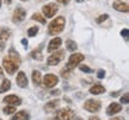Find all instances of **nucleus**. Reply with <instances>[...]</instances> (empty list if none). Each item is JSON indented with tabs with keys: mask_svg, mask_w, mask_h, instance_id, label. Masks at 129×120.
Instances as JSON below:
<instances>
[{
	"mask_svg": "<svg viewBox=\"0 0 129 120\" xmlns=\"http://www.w3.org/2000/svg\"><path fill=\"white\" fill-rule=\"evenodd\" d=\"M20 57L19 54L16 52L14 49H11L9 51V56L5 57L3 60V65H4V69L9 73L10 75H13L17 70H18L19 65H20Z\"/></svg>",
	"mask_w": 129,
	"mask_h": 120,
	"instance_id": "nucleus-1",
	"label": "nucleus"
},
{
	"mask_svg": "<svg viewBox=\"0 0 129 120\" xmlns=\"http://www.w3.org/2000/svg\"><path fill=\"white\" fill-rule=\"evenodd\" d=\"M64 25H66V19L64 17H56V19H54L49 26H48V32L50 36H56L60 32H62L64 29Z\"/></svg>",
	"mask_w": 129,
	"mask_h": 120,
	"instance_id": "nucleus-2",
	"label": "nucleus"
},
{
	"mask_svg": "<svg viewBox=\"0 0 129 120\" xmlns=\"http://www.w3.org/2000/svg\"><path fill=\"white\" fill-rule=\"evenodd\" d=\"M85 60V56L83 55V54H73V55H71V57H69L68 60V63L66 64V68H64V70H67V71H72V70L77 67V65L80 63V62H83V61Z\"/></svg>",
	"mask_w": 129,
	"mask_h": 120,
	"instance_id": "nucleus-3",
	"label": "nucleus"
},
{
	"mask_svg": "<svg viewBox=\"0 0 129 120\" xmlns=\"http://www.w3.org/2000/svg\"><path fill=\"white\" fill-rule=\"evenodd\" d=\"M74 118V112L71 108H62L56 112L54 120H72Z\"/></svg>",
	"mask_w": 129,
	"mask_h": 120,
	"instance_id": "nucleus-4",
	"label": "nucleus"
},
{
	"mask_svg": "<svg viewBox=\"0 0 129 120\" xmlns=\"http://www.w3.org/2000/svg\"><path fill=\"white\" fill-rule=\"evenodd\" d=\"M102 107V103L101 101H98V100H93V99H90L87 101L85 102V105H84V108L86 109V111L91 112V113H96L101 109Z\"/></svg>",
	"mask_w": 129,
	"mask_h": 120,
	"instance_id": "nucleus-5",
	"label": "nucleus"
},
{
	"mask_svg": "<svg viewBox=\"0 0 129 120\" xmlns=\"http://www.w3.org/2000/svg\"><path fill=\"white\" fill-rule=\"evenodd\" d=\"M57 11H59V7H57L56 4H48V5H44V6L42 7V12L44 14V17H47V18L54 17Z\"/></svg>",
	"mask_w": 129,
	"mask_h": 120,
	"instance_id": "nucleus-6",
	"label": "nucleus"
},
{
	"mask_svg": "<svg viewBox=\"0 0 129 120\" xmlns=\"http://www.w3.org/2000/svg\"><path fill=\"white\" fill-rule=\"evenodd\" d=\"M63 57H64V50L55 51L53 55L49 56V58H48V64H49V65L59 64L61 61L63 60Z\"/></svg>",
	"mask_w": 129,
	"mask_h": 120,
	"instance_id": "nucleus-7",
	"label": "nucleus"
},
{
	"mask_svg": "<svg viewBox=\"0 0 129 120\" xmlns=\"http://www.w3.org/2000/svg\"><path fill=\"white\" fill-rule=\"evenodd\" d=\"M26 17V11L23 9V7H17L13 12V17H12V20H13L14 24H19L22 23Z\"/></svg>",
	"mask_w": 129,
	"mask_h": 120,
	"instance_id": "nucleus-8",
	"label": "nucleus"
},
{
	"mask_svg": "<svg viewBox=\"0 0 129 120\" xmlns=\"http://www.w3.org/2000/svg\"><path fill=\"white\" fill-rule=\"evenodd\" d=\"M57 82H59V77L54 74H47L44 76V79H43V84L47 88L55 87L56 84H57Z\"/></svg>",
	"mask_w": 129,
	"mask_h": 120,
	"instance_id": "nucleus-9",
	"label": "nucleus"
},
{
	"mask_svg": "<svg viewBox=\"0 0 129 120\" xmlns=\"http://www.w3.org/2000/svg\"><path fill=\"white\" fill-rule=\"evenodd\" d=\"M16 81H17V84L18 87L20 88H26L28 87V77L24 71H19L17 77H16Z\"/></svg>",
	"mask_w": 129,
	"mask_h": 120,
	"instance_id": "nucleus-10",
	"label": "nucleus"
},
{
	"mask_svg": "<svg viewBox=\"0 0 129 120\" xmlns=\"http://www.w3.org/2000/svg\"><path fill=\"white\" fill-rule=\"evenodd\" d=\"M122 111V106L117 102H112L111 105H109V107L106 108V114L108 115H114V114H117Z\"/></svg>",
	"mask_w": 129,
	"mask_h": 120,
	"instance_id": "nucleus-11",
	"label": "nucleus"
},
{
	"mask_svg": "<svg viewBox=\"0 0 129 120\" xmlns=\"http://www.w3.org/2000/svg\"><path fill=\"white\" fill-rule=\"evenodd\" d=\"M3 101L7 105H11V106H17V105L22 103V99L18 97L17 95H9V96H5Z\"/></svg>",
	"mask_w": 129,
	"mask_h": 120,
	"instance_id": "nucleus-12",
	"label": "nucleus"
},
{
	"mask_svg": "<svg viewBox=\"0 0 129 120\" xmlns=\"http://www.w3.org/2000/svg\"><path fill=\"white\" fill-rule=\"evenodd\" d=\"M112 6H114V9H115L116 11H118V12H128L129 11L128 4H127V3H123L122 0H116V1H114Z\"/></svg>",
	"mask_w": 129,
	"mask_h": 120,
	"instance_id": "nucleus-13",
	"label": "nucleus"
},
{
	"mask_svg": "<svg viewBox=\"0 0 129 120\" xmlns=\"http://www.w3.org/2000/svg\"><path fill=\"white\" fill-rule=\"evenodd\" d=\"M61 43H62V41H61V38L59 37H55L53 38L50 41V43H49V45H48V51L49 52H53V51H56L59 48H60Z\"/></svg>",
	"mask_w": 129,
	"mask_h": 120,
	"instance_id": "nucleus-14",
	"label": "nucleus"
},
{
	"mask_svg": "<svg viewBox=\"0 0 129 120\" xmlns=\"http://www.w3.org/2000/svg\"><path fill=\"white\" fill-rule=\"evenodd\" d=\"M59 105H60L59 100H53L50 102H47V105H44V111L47 113H51V112H54L59 107Z\"/></svg>",
	"mask_w": 129,
	"mask_h": 120,
	"instance_id": "nucleus-15",
	"label": "nucleus"
},
{
	"mask_svg": "<svg viewBox=\"0 0 129 120\" xmlns=\"http://www.w3.org/2000/svg\"><path fill=\"white\" fill-rule=\"evenodd\" d=\"M104 92H105V88L99 83H97L90 88V94H93V95H99V94H103Z\"/></svg>",
	"mask_w": 129,
	"mask_h": 120,
	"instance_id": "nucleus-16",
	"label": "nucleus"
},
{
	"mask_svg": "<svg viewBox=\"0 0 129 120\" xmlns=\"http://www.w3.org/2000/svg\"><path fill=\"white\" fill-rule=\"evenodd\" d=\"M30 119V114L26 111H19L17 114H14L11 120H29Z\"/></svg>",
	"mask_w": 129,
	"mask_h": 120,
	"instance_id": "nucleus-17",
	"label": "nucleus"
},
{
	"mask_svg": "<svg viewBox=\"0 0 129 120\" xmlns=\"http://www.w3.org/2000/svg\"><path fill=\"white\" fill-rule=\"evenodd\" d=\"M42 49H43V45H40L38 46V49H35L34 51H31V57L34 60L36 61H42L43 60V56H42Z\"/></svg>",
	"mask_w": 129,
	"mask_h": 120,
	"instance_id": "nucleus-18",
	"label": "nucleus"
},
{
	"mask_svg": "<svg viewBox=\"0 0 129 120\" xmlns=\"http://www.w3.org/2000/svg\"><path fill=\"white\" fill-rule=\"evenodd\" d=\"M11 36V31L6 28H0V41H6Z\"/></svg>",
	"mask_w": 129,
	"mask_h": 120,
	"instance_id": "nucleus-19",
	"label": "nucleus"
},
{
	"mask_svg": "<svg viewBox=\"0 0 129 120\" xmlns=\"http://www.w3.org/2000/svg\"><path fill=\"white\" fill-rule=\"evenodd\" d=\"M32 81H34V83H35L36 86L41 84L42 75H41V73H40L38 70H34V71H32Z\"/></svg>",
	"mask_w": 129,
	"mask_h": 120,
	"instance_id": "nucleus-20",
	"label": "nucleus"
},
{
	"mask_svg": "<svg viewBox=\"0 0 129 120\" xmlns=\"http://www.w3.org/2000/svg\"><path fill=\"white\" fill-rule=\"evenodd\" d=\"M11 89V82H10L7 79H4L3 80V83L0 86V93H5Z\"/></svg>",
	"mask_w": 129,
	"mask_h": 120,
	"instance_id": "nucleus-21",
	"label": "nucleus"
},
{
	"mask_svg": "<svg viewBox=\"0 0 129 120\" xmlns=\"http://www.w3.org/2000/svg\"><path fill=\"white\" fill-rule=\"evenodd\" d=\"M66 49L68 51H75L77 49H78V45H77V43L74 41H72V39H68V41H66Z\"/></svg>",
	"mask_w": 129,
	"mask_h": 120,
	"instance_id": "nucleus-22",
	"label": "nucleus"
},
{
	"mask_svg": "<svg viewBox=\"0 0 129 120\" xmlns=\"http://www.w3.org/2000/svg\"><path fill=\"white\" fill-rule=\"evenodd\" d=\"M31 18H32V20H36V22H38V23L46 24V18H44L43 16H41L40 13H34Z\"/></svg>",
	"mask_w": 129,
	"mask_h": 120,
	"instance_id": "nucleus-23",
	"label": "nucleus"
},
{
	"mask_svg": "<svg viewBox=\"0 0 129 120\" xmlns=\"http://www.w3.org/2000/svg\"><path fill=\"white\" fill-rule=\"evenodd\" d=\"M3 112H4V114H6V115H9V114H12V113H14V112H16V107H14V106H11V105H9V106L4 107Z\"/></svg>",
	"mask_w": 129,
	"mask_h": 120,
	"instance_id": "nucleus-24",
	"label": "nucleus"
},
{
	"mask_svg": "<svg viewBox=\"0 0 129 120\" xmlns=\"http://www.w3.org/2000/svg\"><path fill=\"white\" fill-rule=\"evenodd\" d=\"M37 32H38V28L37 26H32V28H30L28 30V36H30V37H35L37 35Z\"/></svg>",
	"mask_w": 129,
	"mask_h": 120,
	"instance_id": "nucleus-25",
	"label": "nucleus"
},
{
	"mask_svg": "<svg viewBox=\"0 0 129 120\" xmlns=\"http://www.w3.org/2000/svg\"><path fill=\"white\" fill-rule=\"evenodd\" d=\"M108 18H109V16H108V14H102V16H99V17L96 19V22L98 24H101V23H103V22H105Z\"/></svg>",
	"mask_w": 129,
	"mask_h": 120,
	"instance_id": "nucleus-26",
	"label": "nucleus"
},
{
	"mask_svg": "<svg viewBox=\"0 0 129 120\" xmlns=\"http://www.w3.org/2000/svg\"><path fill=\"white\" fill-rule=\"evenodd\" d=\"M121 102H122V103H124V105H127V103L129 102V94L128 93H125L124 95L121 97Z\"/></svg>",
	"mask_w": 129,
	"mask_h": 120,
	"instance_id": "nucleus-27",
	"label": "nucleus"
},
{
	"mask_svg": "<svg viewBox=\"0 0 129 120\" xmlns=\"http://www.w3.org/2000/svg\"><path fill=\"white\" fill-rule=\"evenodd\" d=\"M79 68H80V70H81V71H85V73H92V69H91V68H88L87 65L81 64Z\"/></svg>",
	"mask_w": 129,
	"mask_h": 120,
	"instance_id": "nucleus-28",
	"label": "nucleus"
},
{
	"mask_svg": "<svg viewBox=\"0 0 129 120\" xmlns=\"http://www.w3.org/2000/svg\"><path fill=\"white\" fill-rule=\"evenodd\" d=\"M104 76H105V71H104L103 69L98 70V73H97V77H98V79H104Z\"/></svg>",
	"mask_w": 129,
	"mask_h": 120,
	"instance_id": "nucleus-29",
	"label": "nucleus"
},
{
	"mask_svg": "<svg viewBox=\"0 0 129 120\" xmlns=\"http://www.w3.org/2000/svg\"><path fill=\"white\" fill-rule=\"evenodd\" d=\"M121 35H122V37H124L125 39H128V29H123V30L121 31Z\"/></svg>",
	"mask_w": 129,
	"mask_h": 120,
	"instance_id": "nucleus-30",
	"label": "nucleus"
},
{
	"mask_svg": "<svg viewBox=\"0 0 129 120\" xmlns=\"http://www.w3.org/2000/svg\"><path fill=\"white\" fill-rule=\"evenodd\" d=\"M4 49H5V43L3 41H0V52L4 51Z\"/></svg>",
	"mask_w": 129,
	"mask_h": 120,
	"instance_id": "nucleus-31",
	"label": "nucleus"
},
{
	"mask_svg": "<svg viewBox=\"0 0 129 120\" xmlns=\"http://www.w3.org/2000/svg\"><path fill=\"white\" fill-rule=\"evenodd\" d=\"M60 4H63V5H66V4H68L69 3V0H57Z\"/></svg>",
	"mask_w": 129,
	"mask_h": 120,
	"instance_id": "nucleus-32",
	"label": "nucleus"
},
{
	"mask_svg": "<svg viewBox=\"0 0 129 120\" xmlns=\"http://www.w3.org/2000/svg\"><path fill=\"white\" fill-rule=\"evenodd\" d=\"M22 43H23V44H24V46H25V48L28 46V41H26L25 38H24V39H22Z\"/></svg>",
	"mask_w": 129,
	"mask_h": 120,
	"instance_id": "nucleus-33",
	"label": "nucleus"
},
{
	"mask_svg": "<svg viewBox=\"0 0 129 120\" xmlns=\"http://www.w3.org/2000/svg\"><path fill=\"white\" fill-rule=\"evenodd\" d=\"M88 120H101V119H99L98 116H90V118H88Z\"/></svg>",
	"mask_w": 129,
	"mask_h": 120,
	"instance_id": "nucleus-34",
	"label": "nucleus"
},
{
	"mask_svg": "<svg viewBox=\"0 0 129 120\" xmlns=\"http://www.w3.org/2000/svg\"><path fill=\"white\" fill-rule=\"evenodd\" d=\"M110 120H124V119L121 118V116H116V118H112V119H110Z\"/></svg>",
	"mask_w": 129,
	"mask_h": 120,
	"instance_id": "nucleus-35",
	"label": "nucleus"
},
{
	"mask_svg": "<svg viewBox=\"0 0 129 120\" xmlns=\"http://www.w3.org/2000/svg\"><path fill=\"white\" fill-rule=\"evenodd\" d=\"M118 95V92H112L111 93V96H117Z\"/></svg>",
	"mask_w": 129,
	"mask_h": 120,
	"instance_id": "nucleus-36",
	"label": "nucleus"
},
{
	"mask_svg": "<svg viewBox=\"0 0 129 120\" xmlns=\"http://www.w3.org/2000/svg\"><path fill=\"white\" fill-rule=\"evenodd\" d=\"M3 75H4V71H3V68H0V77H3Z\"/></svg>",
	"mask_w": 129,
	"mask_h": 120,
	"instance_id": "nucleus-37",
	"label": "nucleus"
},
{
	"mask_svg": "<svg viewBox=\"0 0 129 120\" xmlns=\"http://www.w3.org/2000/svg\"><path fill=\"white\" fill-rule=\"evenodd\" d=\"M5 3H6L7 5H10L11 3H12V0H5Z\"/></svg>",
	"mask_w": 129,
	"mask_h": 120,
	"instance_id": "nucleus-38",
	"label": "nucleus"
},
{
	"mask_svg": "<svg viewBox=\"0 0 129 120\" xmlns=\"http://www.w3.org/2000/svg\"><path fill=\"white\" fill-rule=\"evenodd\" d=\"M77 1H79V3H83L84 0H77Z\"/></svg>",
	"mask_w": 129,
	"mask_h": 120,
	"instance_id": "nucleus-39",
	"label": "nucleus"
},
{
	"mask_svg": "<svg viewBox=\"0 0 129 120\" xmlns=\"http://www.w3.org/2000/svg\"><path fill=\"white\" fill-rule=\"evenodd\" d=\"M0 7H1V0H0Z\"/></svg>",
	"mask_w": 129,
	"mask_h": 120,
	"instance_id": "nucleus-40",
	"label": "nucleus"
},
{
	"mask_svg": "<svg viewBox=\"0 0 129 120\" xmlns=\"http://www.w3.org/2000/svg\"><path fill=\"white\" fill-rule=\"evenodd\" d=\"M77 120H83V119H80V118H79V119H77Z\"/></svg>",
	"mask_w": 129,
	"mask_h": 120,
	"instance_id": "nucleus-41",
	"label": "nucleus"
},
{
	"mask_svg": "<svg viewBox=\"0 0 129 120\" xmlns=\"http://www.w3.org/2000/svg\"><path fill=\"white\" fill-rule=\"evenodd\" d=\"M22 1H26V0H22Z\"/></svg>",
	"mask_w": 129,
	"mask_h": 120,
	"instance_id": "nucleus-42",
	"label": "nucleus"
},
{
	"mask_svg": "<svg viewBox=\"0 0 129 120\" xmlns=\"http://www.w3.org/2000/svg\"><path fill=\"white\" fill-rule=\"evenodd\" d=\"M0 120H1V119H0Z\"/></svg>",
	"mask_w": 129,
	"mask_h": 120,
	"instance_id": "nucleus-43",
	"label": "nucleus"
}]
</instances>
